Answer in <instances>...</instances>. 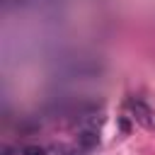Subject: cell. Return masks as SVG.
Masks as SVG:
<instances>
[{
  "mask_svg": "<svg viewBox=\"0 0 155 155\" xmlns=\"http://www.w3.org/2000/svg\"><path fill=\"white\" fill-rule=\"evenodd\" d=\"M126 107L133 111V119H136V121H140L143 126H153V111H150V107H148L143 99L131 97V99L126 102Z\"/></svg>",
  "mask_w": 155,
  "mask_h": 155,
  "instance_id": "cell-1",
  "label": "cell"
},
{
  "mask_svg": "<svg viewBox=\"0 0 155 155\" xmlns=\"http://www.w3.org/2000/svg\"><path fill=\"white\" fill-rule=\"evenodd\" d=\"M80 143H82L85 148H92V145H97V136H94L92 131H82V136H80Z\"/></svg>",
  "mask_w": 155,
  "mask_h": 155,
  "instance_id": "cell-2",
  "label": "cell"
}]
</instances>
